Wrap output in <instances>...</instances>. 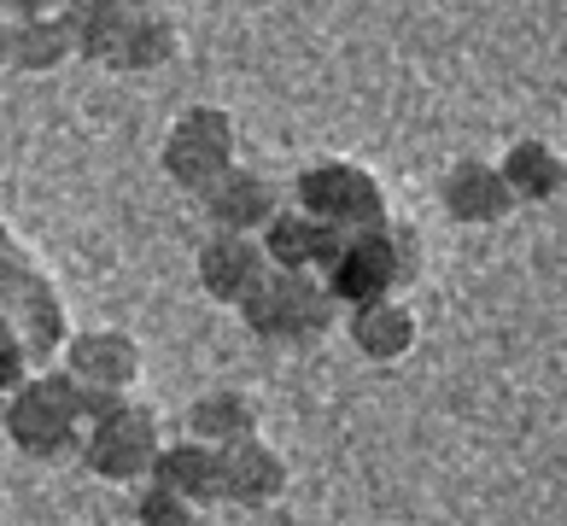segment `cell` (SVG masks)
<instances>
[{
    "instance_id": "1",
    "label": "cell",
    "mask_w": 567,
    "mask_h": 526,
    "mask_svg": "<svg viewBox=\"0 0 567 526\" xmlns=\"http://www.w3.org/2000/svg\"><path fill=\"white\" fill-rule=\"evenodd\" d=\"M422 276V235L410 223H386V228H369V235H346L340 258L322 269V287L333 305H374V299H404Z\"/></svg>"
},
{
    "instance_id": "2",
    "label": "cell",
    "mask_w": 567,
    "mask_h": 526,
    "mask_svg": "<svg viewBox=\"0 0 567 526\" xmlns=\"http://www.w3.org/2000/svg\"><path fill=\"white\" fill-rule=\"evenodd\" d=\"M89 398L71 386L65 369H41L7 398V439L30 462H65L82 451Z\"/></svg>"
},
{
    "instance_id": "3",
    "label": "cell",
    "mask_w": 567,
    "mask_h": 526,
    "mask_svg": "<svg viewBox=\"0 0 567 526\" xmlns=\"http://www.w3.org/2000/svg\"><path fill=\"white\" fill-rule=\"evenodd\" d=\"M158 451H164L158 415L146 410V404H135V398H117V404H100L89 415L76 456L89 462V474L112 479V486H146Z\"/></svg>"
},
{
    "instance_id": "4",
    "label": "cell",
    "mask_w": 567,
    "mask_h": 526,
    "mask_svg": "<svg viewBox=\"0 0 567 526\" xmlns=\"http://www.w3.org/2000/svg\"><path fill=\"white\" fill-rule=\"evenodd\" d=\"M292 205H299L305 217H317L322 228H333V235H369V228L392 223L381 176L363 171V164H351V158L310 164L299 176V187H292Z\"/></svg>"
},
{
    "instance_id": "5",
    "label": "cell",
    "mask_w": 567,
    "mask_h": 526,
    "mask_svg": "<svg viewBox=\"0 0 567 526\" xmlns=\"http://www.w3.org/2000/svg\"><path fill=\"white\" fill-rule=\"evenodd\" d=\"M240 164V130L223 105H187L164 135V176L182 194H205Z\"/></svg>"
},
{
    "instance_id": "6",
    "label": "cell",
    "mask_w": 567,
    "mask_h": 526,
    "mask_svg": "<svg viewBox=\"0 0 567 526\" xmlns=\"http://www.w3.org/2000/svg\"><path fill=\"white\" fill-rule=\"evenodd\" d=\"M333 310L340 305L328 299V287L317 276H281V269H269V281L240 305L246 328L264 345H317L333 328Z\"/></svg>"
},
{
    "instance_id": "7",
    "label": "cell",
    "mask_w": 567,
    "mask_h": 526,
    "mask_svg": "<svg viewBox=\"0 0 567 526\" xmlns=\"http://www.w3.org/2000/svg\"><path fill=\"white\" fill-rule=\"evenodd\" d=\"M141 369H146V357H141V345L123 328H82V333H71V345H65V374H71V386L89 398V415L100 404L135 398Z\"/></svg>"
},
{
    "instance_id": "8",
    "label": "cell",
    "mask_w": 567,
    "mask_h": 526,
    "mask_svg": "<svg viewBox=\"0 0 567 526\" xmlns=\"http://www.w3.org/2000/svg\"><path fill=\"white\" fill-rule=\"evenodd\" d=\"M287 479H292V468L269 439H240V445L217 451V503L269 509V503L287 497Z\"/></svg>"
},
{
    "instance_id": "9",
    "label": "cell",
    "mask_w": 567,
    "mask_h": 526,
    "mask_svg": "<svg viewBox=\"0 0 567 526\" xmlns=\"http://www.w3.org/2000/svg\"><path fill=\"white\" fill-rule=\"evenodd\" d=\"M269 269H281V276H322V269L340 258L346 235H333V228H322L317 217H305L299 205H281L276 217H269V228L258 235Z\"/></svg>"
},
{
    "instance_id": "10",
    "label": "cell",
    "mask_w": 567,
    "mask_h": 526,
    "mask_svg": "<svg viewBox=\"0 0 567 526\" xmlns=\"http://www.w3.org/2000/svg\"><path fill=\"white\" fill-rule=\"evenodd\" d=\"M199 205H205V217H212V235H251V240H258L269 228V217L281 210L276 182L246 171V164H235L217 187H205Z\"/></svg>"
},
{
    "instance_id": "11",
    "label": "cell",
    "mask_w": 567,
    "mask_h": 526,
    "mask_svg": "<svg viewBox=\"0 0 567 526\" xmlns=\"http://www.w3.org/2000/svg\"><path fill=\"white\" fill-rule=\"evenodd\" d=\"M269 281V258L251 235H205L199 246V287L212 292L217 305H246L251 292Z\"/></svg>"
},
{
    "instance_id": "12",
    "label": "cell",
    "mask_w": 567,
    "mask_h": 526,
    "mask_svg": "<svg viewBox=\"0 0 567 526\" xmlns=\"http://www.w3.org/2000/svg\"><path fill=\"white\" fill-rule=\"evenodd\" d=\"M7 12V65L18 71H59L71 48L65 7H0Z\"/></svg>"
},
{
    "instance_id": "13",
    "label": "cell",
    "mask_w": 567,
    "mask_h": 526,
    "mask_svg": "<svg viewBox=\"0 0 567 526\" xmlns=\"http://www.w3.org/2000/svg\"><path fill=\"white\" fill-rule=\"evenodd\" d=\"M439 199H445V217L462 223V228H497L503 217L515 210L509 187H503L497 164L492 158H462L445 171V187H439Z\"/></svg>"
},
{
    "instance_id": "14",
    "label": "cell",
    "mask_w": 567,
    "mask_h": 526,
    "mask_svg": "<svg viewBox=\"0 0 567 526\" xmlns=\"http://www.w3.org/2000/svg\"><path fill=\"white\" fill-rule=\"evenodd\" d=\"M187 439H199V445H212V451H228V445H240V439H264L258 398L240 392V386L199 392L194 404H187Z\"/></svg>"
},
{
    "instance_id": "15",
    "label": "cell",
    "mask_w": 567,
    "mask_h": 526,
    "mask_svg": "<svg viewBox=\"0 0 567 526\" xmlns=\"http://www.w3.org/2000/svg\"><path fill=\"white\" fill-rule=\"evenodd\" d=\"M7 322H12V333L24 340V351H30V363H35V374L53 363V357H65V345H71V322H65V305H59V292L48 287V276H35L24 292L12 299V310H7Z\"/></svg>"
},
{
    "instance_id": "16",
    "label": "cell",
    "mask_w": 567,
    "mask_h": 526,
    "mask_svg": "<svg viewBox=\"0 0 567 526\" xmlns=\"http://www.w3.org/2000/svg\"><path fill=\"white\" fill-rule=\"evenodd\" d=\"M415 333H422V316L410 299H374L351 310V345L369 363H404L415 351Z\"/></svg>"
},
{
    "instance_id": "17",
    "label": "cell",
    "mask_w": 567,
    "mask_h": 526,
    "mask_svg": "<svg viewBox=\"0 0 567 526\" xmlns=\"http://www.w3.org/2000/svg\"><path fill=\"white\" fill-rule=\"evenodd\" d=\"M153 486H164V492H176V497H187V503H199V509H212L217 503V451L212 445H199V439H164V451H158V462H153Z\"/></svg>"
},
{
    "instance_id": "18",
    "label": "cell",
    "mask_w": 567,
    "mask_h": 526,
    "mask_svg": "<svg viewBox=\"0 0 567 526\" xmlns=\"http://www.w3.org/2000/svg\"><path fill=\"white\" fill-rule=\"evenodd\" d=\"M561 153L550 141H515L509 153L497 158V176H503V187H509V199L515 205H544V199H556L561 194Z\"/></svg>"
},
{
    "instance_id": "19",
    "label": "cell",
    "mask_w": 567,
    "mask_h": 526,
    "mask_svg": "<svg viewBox=\"0 0 567 526\" xmlns=\"http://www.w3.org/2000/svg\"><path fill=\"white\" fill-rule=\"evenodd\" d=\"M130 0H82V7H65L71 18V48L94 65L117 71V53H123V35H130Z\"/></svg>"
},
{
    "instance_id": "20",
    "label": "cell",
    "mask_w": 567,
    "mask_h": 526,
    "mask_svg": "<svg viewBox=\"0 0 567 526\" xmlns=\"http://www.w3.org/2000/svg\"><path fill=\"white\" fill-rule=\"evenodd\" d=\"M176 59V24L164 7H135L130 12V35H123L117 71H158Z\"/></svg>"
},
{
    "instance_id": "21",
    "label": "cell",
    "mask_w": 567,
    "mask_h": 526,
    "mask_svg": "<svg viewBox=\"0 0 567 526\" xmlns=\"http://www.w3.org/2000/svg\"><path fill=\"white\" fill-rule=\"evenodd\" d=\"M135 526H205V509L146 479L141 497H135Z\"/></svg>"
},
{
    "instance_id": "22",
    "label": "cell",
    "mask_w": 567,
    "mask_h": 526,
    "mask_svg": "<svg viewBox=\"0 0 567 526\" xmlns=\"http://www.w3.org/2000/svg\"><path fill=\"white\" fill-rule=\"evenodd\" d=\"M30 374H35V363H30L24 340H18V333H12V322H7V316H0V392L12 398L18 386L30 381Z\"/></svg>"
},
{
    "instance_id": "23",
    "label": "cell",
    "mask_w": 567,
    "mask_h": 526,
    "mask_svg": "<svg viewBox=\"0 0 567 526\" xmlns=\"http://www.w3.org/2000/svg\"><path fill=\"white\" fill-rule=\"evenodd\" d=\"M0 65H7V12H0Z\"/></svg>"
},
{
    "instance_id": "24",
    "label": "cell",
    "mask_w": 567,
    "mask_h": 526,
    "mask_svg": "<svg viewBox=\"0 0 567 526\" xmlns=\"http://www.w3.org/2000/svg\"><path fill=\"white\" fill-rule=\"evenodd\" d=\"M561 194H567V164H561Z\"/></svg>"
}]
</instances>
